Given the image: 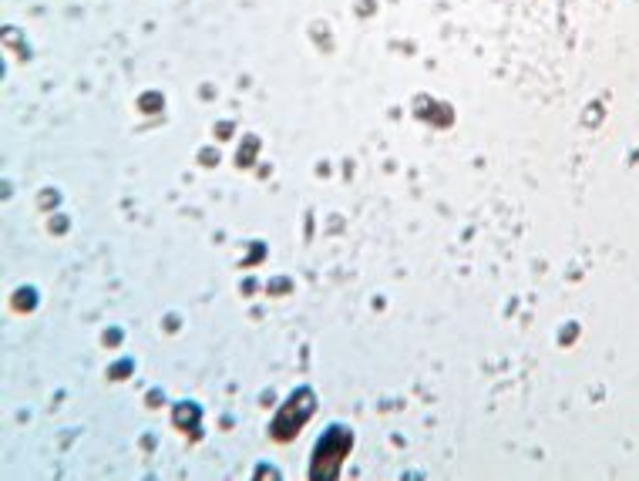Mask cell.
<instances>
[{"instance_id":"1","label":"cell","mask_w":639,"mask_h":481,"mask_svg":"<svg viewBox=\"0 0 639 481\" xmlns=\"http://www.w3.org/2000/svg\"><path fill=\"white\" fill-rule=\"evenodd\" d=\"M350 451V431L347 427H330L320 438L316 451H313V478H337V468L344 461V455Z\"/></svg>"},{"instance_id":"2","label":"cell","mask_w":639,"mask_h":481,"mask_svg":"<svg viewBox=\"0 0 639 481\" xmlns=\"http://www.w3.org/2000/svg\"><path fill=\"white\" fill-rule=\"evenodd\" d=\"M313 404H316V397H313V390H296L290 401L283 404V411L276 414V421H272V438L276 441H286V438H293L300 427H303V421L313 414Z\"/></svg>"}]
</instances>
